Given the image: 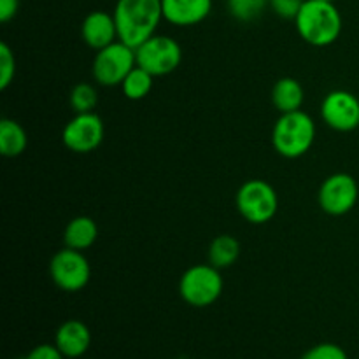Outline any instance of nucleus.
<instances>
[{"label":"nucleus","instance_id":"nucleus-1","mask_svg":"<svg viewBox=\"0 0 359 359\" xmlns=\"http://www.w3.org/2000/svg\"><path fill=\"white\" fill-rule=\"evenodd\" d=\"M112 16L119 41L137 49L156 34L163 20V6L161 0H118Z\"/></svg>","mask_w":359,"mask_h":359},{"label":"nucleus","instance_id":"nucleus-2","mask_svg":"<svg viewBox=\"0 0 359 359\" xmlns=\"http://www.w3.org/2000/svg\"><path fill=\"white\" fill-rule=\"evenodd\" d=\"M298 35L314 48H326L339 41L342 34V16L333 2L305 0L294 18Z\"/></svg>","mask_w":359,"mask_h":359},{"label":"nucleus","instance_id":"nucleus-3","mask_svg":"<svg viewBox=\"0 0 359 359\" xmlns=\"http://www.w3.org/2000/svg\"><path fill=\"white\" fill-rule=\"evenodd\" d=\"M316 140V123L307 112L294 111L280 114L272 130L273 149L284 158H300L311 151Z\"/></svg>","mask_w":359,"mask_h":359},{"label":"nucleus","instance_id":"nucleus-4","mask_svg":"<svg viewBox=\"0 0 359 359\" xmlns=\"http://www.w3.org/2000/svg\"><path fill=\"white\" fill-rule=\"evenodd\" d=\"M223 293V277L219 269L209 265H195L182 273L179 280V294L188 305L196 309L210 307Z\"/></svg>","mask_w":359,"mask_h":359},{"label":"nucleus","instance_id":"nucleus-5","mask_svg":"<svg viewBox=\"0 0 359 359\" xmlns=\"http://www.w3.org/2000/svg\"><path fill=\"white\" fill-rule=\"evenodd\" d=\"M137 67L135 49L121 41L98 49L91 65L93 79L100 86H121L125 77Z\"/></svg>","mask_w":359,"mask_h":359},{"label":"nucleus","instance_id":"nucleus-6","mask_svg":"<svg viewBox=\"0 0 359 359\" xmlns=\"http://www.w3.org/2000/svg\"><path fill=\"white\" fill-rule=\"evenodd\" d=\"M237 210L248 223L265 224L279 209V198L272 186L262 179H251L238 188L235 196Z\"/></svg>","mask_w":359,"mask_h":359},{"label":"nucleus","instance_id":"nucleus-7","mask_svg":"<svg viewBox=\"0 0 359 359\" xmlns=\"http://www.w3.org/2000/svg\"><path fill=\"white\" fill-rule=\"evenodd\" d=\"M135 55L137 65L153 74L154 77L168 76L177 70L182 62L181 44L168 35L154 34L135 49Z\"/></svg>","mask_w":359,"mask_h":359},{"label":"nucleus","instance_id":"nucleus-8","mask_svg":"<svg viewBox=\"0 0 359 359\" xmlns=\"http://www.w3.org/2000/svg\"><path fill=\"white\" fill-rule=\"evenodd\" d=\"M49 276L56 287L67 293H77L90 283L91 266L83 251L65 248L51 258Z\"/></svg>","mask_w":359,"mask_h":359},{"label":"nucleus","instance_id":"nucleus-9","mask_svg":"<svg viewBox=\"0 0 359 359\" xmlns=\"http://www.w3.org/2000/svg\"><path fill=\"white\" fill-rule=\"evenodd\" d=\"M105 135L104 121L95 112L76 114L62 132L63 146L77 154H86L97 149Z\"/></svg>","mask_w":359,"mask_h":359},{"label":"nucleus","instance_id":"nucleus-10","mask_svg":"<svg viewBox=\"0 0 359 359\" xmlns=\"http://www.w3.org/2000/svg\"><path fill=\"white\" fill-rule=\"evenodd\" d=\"M358 196L359 188L356 179L344 172L330 175L318 193L319 207L330 216H346L354 209Z\"/></svg>","mask_w":359,"mask_h":359},{"label":"nucleus","instance_id":"nucleus-11","mask_svg":"<svg viewBox=\"0 0 359 359\" xmlns=\"http://www.w3.org/2000/svg\"><path fill=\"white\" fill-rule=\"evenodd\" d=\"M321 118L335 132H353L359 126V98L346 90L330 91L321 104Z\"/></svg>","mask_w":359,"mask_h":359},{"label":"nucleus","instance_id":"nucleus-12","mask_svg":"<svg viewBox=\"0 0 359 359\" xmlns=\"http://www.w3.org/2000/svg\"><path fill=\"white\" fill-rule=\"evenodd\" d=\"M163 20L174 27H195L209 18L212 0H161Z\"/></svg>","mask_w":359,"mask_h":359},{"label":"nucleus","instance_id":"nucleus-13","mask_svg":"<svg viewBox=\"0 0 359 359\" xmlns=\"http://www.w3.org/2000/svg\"><path fill=\"white\" fill-rule=\"evenodd\" d=\"M81 37L95 51L119 41L114 16L107 11H93V13H90L84 18L83 25H81Z\"/></svg>","mask_w":359,"mask_h":359},{"label":"nucleus","instance_id":"nucleus-14","mask_svg":"<svg viewBox=\"0 0 359 359\" xmlns=\"http://www.w3.org/2000/svg\"><path fill=\"white\" fill-rule=\"evenodd\" d=\"M55 346L67 359H77L88 353L91 346V332L79 319L62 323L55 333Z\"/></svg>","mask_w":359,"mask_h":359},{"label":"nucleus","instance_id":"nucleus-15","mask_svg":"<svg viewBox=\"0 0 359 359\" xmlns=\"http://www.w3.org/2000/svg\"><path fill=\"white\" fill-rule=\"evenodd\" d=\"M98 226L91 217L77 216L70 221L63 231V242L65 248L76 249V251H86L97 242Z\"/></svg>","mask_w":359,"mask_h":359},{"label":"nucleus","instance_id":"nucleus-16","mask_svg":"<svg viewBox=\"0 0 359 359\" xmlns=\"http://www.w3.org/2000/svg\"><path fill=\"white\" fill-rule=\"evenodd\" d=\"M304 88L294 77H280L272 90V104L280 114L300 111L304 105Z\"/></svg>","mask_w":359,"mask_h":359},{"label":"nucleus","instance_id":"nucleus-17","mask_svg":"<svg viewBox=\"0 0 359 359\" xmlns=\"http://www.w3.org/2000/svg\"><path fill=\"white\" fill-rule=\"evenodd\" d=\"M28 146V135L18 121L4 118L0 121V153L6 158H16L25 153Z\"/></svg>","mask_w":359,"mask_h":359},{"label":"nucleus","instance_id":"nucleus-18","mask_svg":"<svg viewBox=\"0 0 359 359\" xmlns=\"http://www.w3.org/2000/svg\"><path fill=\"white\" fill-rule=\"evenodd\" d=\"M241 256V242L233 235H217L209 245V263L216 269H230Z\"/></svg>","mask_w":359,"mask_h":359},{"label":"nucleus","instance_id":"nucleus-19","mask_svg":"<svg viewBox=\"0 0 359 359\" xmlns=\"http://www.w3.org/2000/svg\"><path fill=\"white\" fill-rule=\"evenodd\" d=\"M154 84V76L149 74L147 70H144L142 67L137 65L128 76L125 77V81L121 83V90L123 95H125L128 100H142L146 98L147 95L151 93Z\"/></svg>","mask_w":359,"mask_h":359},{"label":"nucleus","instance_id":"nucleus-20","mask_svg":"<svg viewBox=\"0 0 359 359\" xmlns=\"http://www.w3.org/2000/svg\"><path fill=\"white\" fill-rule=\"evenodd\" d=\"M98 104V93L93 84L79 83L70 91V105L77 114L83 112H93V109Z\"/></svg>","mask_w":359,"mask_h":359},{"label":"nucleus","instance_id":"nucleus-21","mask_svg":"<svg viewBox=\"0 0 359 359\" xmlns=\"http://www.w3.org/2000/svg\"><path fill=\"white\" fill-rule=\"evenodd\" d=\"M269 6V0H228L230 14L238 21H252Z\"/></svg>","mask_w":359,"mask_h":359},{"label":"nucleus","instance_id":"nucleus-22","mask_svg":"<svg viewBox=\"0 0 359 359\" xmlns=\"http://www.w3.org/2000/svg\"><path fill=\"white\" fill-rule=\"evenodd\" d=\"M16 76V58L6 42L0 44V90H7Z\"/></svg>","mask_w":359,"mask_h":359},{"label":"nucleus","instance_id":"nucleus-23","mask_svg":"<svg viewBox=\"0 0 359 359\" xmlns=\"http://www.w3.org/2000/svg\"><path fill=\"white\" fill-rule=\"evenodd\" d=\"M300 359H349L346 351L332 342H323L311 347Z\"/></svg>","mask_w":359,"mask_h":359},{"label":"nucleus","instance_id":"nucleus-24","mask_svg":"<svg viewBox=\"0 0 359 359\" xmlns=\"http://www.w3.org/2000/svg\"><path fill=\"white\" fill-rule=\"evenodd\" d=\"M304 2L305 0H269V6L283 20H294Z\"/></svg>","mask_w":359,"mask_h":359},{"label":"nucleus","instance_id":"nucleus-25","mask_svg":"<svg viewBox=\"0 0 359 359\" xmlns=\"http://www.w3.org/2000/svg\"><path fill=\"white\" fill-rule=\"evenodd\" d=\"M23 359H67V358L60 353L58 347H56L55 344H41V346L34 347V349H32Z\"/></svg>","mask_w":359,"mask_h":359},{"label":"nucleus","instance_id":"nucleus-26","mask_svg":"<svg viewBox=\"0 0 359 359\" xmlns=\"http://www.w3.org/2000/svg\"><path fill=\"white\" fill-rule=\"evenodd\" d=\"M20 7V0H0V21L7 23L13 20Z\"/></svg>","mask_w":359,"mask_h":359},{"label":"nucleus","instance_id":"nucleus-27","mask_svg":"<svg viewBox=\"0 0 359 359\" xmlns=\"http://www.w3.org/2000/svg\"><path fill=\"white\" fill-rule=\"evenodd\" d=\"M325 2H335V0H325Z\"/></svg>","mask_w":359,"mask_h":359}]
</instances>
